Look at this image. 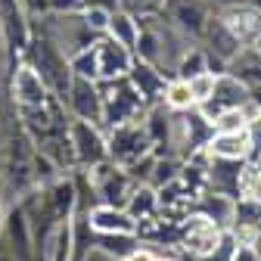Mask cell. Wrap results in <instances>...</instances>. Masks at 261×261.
I'll return each mask as SVG.
<instances>
[{
    "label": "cell",
    "mask_w": 261,
    "mask_h": 261,
    "mask_svg": "<svg viewBox=\"0 0 261 261\" xmlns=\"http://www.w3.org/2000/svg\"><path fill=\"white\" fill-rule=\"evenodd\" d=\"M124 212L130 215V221L134 224H143V221H152L159 218V196L149 184H137L134 190H130L127 202H124Z\"/></svg>",
    "instance_id": "15"
},
{
    "label": "cell",
    "mask_w": 261,
    "mask_h": 261,
    "mask_svg": "<svg viewBox=\"0 0 261 261\" xmlns=\"http://www.w3.org/2000/svg\"><path fill=\"white\" fill-rule=\"evenodd\" d=\"M230 261H261V258H258V252H255L252 243H240V240H237V249H233Z\"/></svg>",
    "instance_id": "26"
},
{
    "label": "cell",
    "mask_w": 261,
    "mask_h": 261,
    "mask_svg": "<svg viewBox=\"0 0 261 261\" xmlns=\"http://www.w3.org/2000/svg\"><path fill=\"white\" fill-rule=\"evenodd\" d=\"M215 81H218V75H215V72H202V75H196L193 81H187L190 96H193V106H196V109L205 106V103L212 100V93H215Z\"/></svg>",
    "instance_id": "23"
},
{
    "label": "cell",
    "mask_w": 261,
    "mask_h": 261,
    "mask_svg": "<svg viewBox=\"0 0 261 261\" xmlns=\"http://www.w3.org/2000/svg\"><path fill=\"white\" fill-rule=\"evenodd\" d=\"M249 103V87L246 84H240L233 75H218V81H215V93H212V100L205 103V106H199L196 112H199L208 124L221 115V112H230V109H243Z\"/></svg>",
    "instance_id": "7"
},
{
    "label": "cell",
    "mask_w": 261,
    "mask_h": 261,
    "mask_svg": "<svg viewBox=\"0 0 261 261\" xmlns=\"http://www.w3.org/2000/svg\"><path fill=\"white\" fill-rule=\"evenodd\" d=\"M10 252L16 261H31V221L25 218V208L16 205L7 212V233H4Z\"/></svg>",
    "instance_id": "14"
},
{
    "label": "cell",
    "mask_w": 261,
    "mask_h": 261,
    "mask_svg": "<svg viewBox=\"0 0 261 261\" xmlns=\"http://www.w3.org/2000/svg\"><path fill=\"white\" fill-rule=\"evenodd\" d=\"M168 7V0H118V10L134 19H152Z\"/></svg>",
    "instance_id": "22"
},
{
    "label": "cell",
    "mask_w": 261,
    "mask_h": 261,
    "mask_svg": "<svg viewBox=\"0 0 261 261\" xmlns=\"http://www.w3.org/2000/svg\"><path fill=\"white\" fill-rule=\"evenodd\" d=\"M202 72H208V56H205L202 47H187L184 56L174 62V78L177 81H193Z\"/></svg>",
    "instance_id": "19"
},
{
    "label": "cell",
    "mask_w": 261,
    "mask_h": 261,
    "mask_svg": "<svg viewBox=\"0 0 261 261\" xmlns=\"http://www.w3.org/2000/svg\"><path fill=\"white\" fill-rule=\"evenodd\" d=\"M81 16V22L87 25V31L90 35H96V38H103L106 35V28H109V19H112V13H106V10H81L78 13Z\"/></svg>",
    "instance_id": "24"
},
{
    "label": "cell",
    "mask_w": 261,
    "mask_h": 261,
    "mask_svg": "<svg viewBox=\"0 0 261 261\" xmlns=\"http://www.w3.org/2000/svg\"><path fill=\"white\" fill-rule=\"evenodd\" d=\"M227 75H233L246 87H258L261 84V56H258V50L255 47H243L230 59V65H227Z\"/></svg>",
    "instance_id": "16"
},
{
    "label": "cell",
    "mask_w": 261,
    "mask_h": 261,
    "mask_svg": "<svg viewBox=\"0 0 261 261\" xmlns=\"http://www.w3.org/2000/svg\"><path fill=\"white\" fill-rule=\"evenodd\" d=\"M69 103L72 118L78 121H90V124H100L103 118V96H100V84H90V81H78L72 78L69 93H65L62 106Z\"/></svg>",
    "instance_id": "8"
},
{
    "label": "cell",
    "mask_w": 261,
    "mask_h": 261,
    "mask_svg": "<svg viewBox=\"0 0 261 261\" xmlns=\"http://www.w3.org/2000/svg\"><path fill=\"white\" fill-rule=\"evenodd\" d=\"M93 246L112 255L115 261H127L140 249V240H137V233H109V237H93Z\"/></svg>",
    "instance_id": "18"
},
{
    "label": "cell",
    "mask_w": 261,
    "mask_h": 261,
    "mask_svg": "<svg viewBox=\"0 0 261 261\" xmlns=\"http://www.w3.org/2000/svg\"><path fill=\"white\" fill-rule=\"evenodd\" d=\"M202 152L212 162H249V134H246V130L212 134Z\"/></svg>",
    "instance_id": "13"
},
{
    "label": "cell",
    "mask_w": 261,
    "mask_h": 261,
    "mask_svg": "<svg viewBox=\"0 0 261 261\" xmlns=\"http://www.w3.org/2000/svg\"><path fill=\"white\" fill-rule=\"evenodd\" d=\"M81 261H115V258H112V255H106L103 249H96V246H90V249H87V252L81 255Z\"/></svg>",
    "instance_id": "28"
},
{
    "label": "cell",
    "mask_w": 261,
    "mask_h": 261,
    "mask_svg": "<svg viewBox=\"0 0 261 261\" xmlns=\"http://www.w3.org/2000/svg\"><path fill=\"white\" fill-rule=\"evenodd\" d=\"M162 106H165L168 112H174V115H180V112H193L196 106H193V96H190L187 81L171 78L168 87H165V93H162Z\"/></svg>",
    "instance_id": "21"
},
{
    "label": "cell",
    "mask_w": 261,
    "mask_h": 261,
    "mask_svg": "<svg viewBox=\"0 0 261 261\" xmlns=\"http://www.w3.org/2000/svg\"><path fill=\"white\" fill-rule=\"evenodd\" d=\"M103 38H109V41H115L118 47H124V50H130L134 53V47H137V38H140V19H134V16H127V13H112V19H109V28H106V35Z\"/></svg>",
    "instance_id": "17"
},
{
    "label": "cell",
    "mask_w": 261,
    "mask_h": 261,
    "mask_svg": "<svg viewBox=\"0 0 261 261\" xmlns=\"http://www.w3.org/2000/svg\"><path fill=\"white\" fill-rule=\"evenodd\" d=\"M65 137H69V149H72V159H75V168L90 171L96 165H103V162H109L106 134H103L100 124L72 118L69 127H65Z\"/></svg>",
    "instance_id": "3"
},
{
    "label": "cell",
    "mask_w": 261,
    "mask_h": 261,
    "mask_svg": "<svg viewBox=\"0 0 261 261\" xmlns=\"http://www.w3.org/2000/svg\"><path fill=\"white\" fill-rule=\"evenodd\" d=\"M124 81L130 84V90L140 96V103H143L146 109H149V106H159V103H162V93H165V87H168L165 72H159L155 65L137 62V59H134V65H130V72H127Z\"/></svg>",
    "instance_id": "11"
},
{
    "label": "cell",
    "mask_w": 261,
    "mask_h": 261,
    "mask_svg": "<svg viewBox=\"0 0 261 261\" xmlns=\"http://www.w3.org/2000/svg\"><path fill=\"white\" fill-rule=\"evenodd\" d=\"M130 65H134V53L118 47L109 38L96 41V69H100V84H112V81H124Z\"/></svg>",
    "instance_id": "10"
},
{
    "label": "cell",
    "mask_w": 261,
    "mask_h": 261,
    "mask_svg": "<svg viewBox=\"0 0 261 261\" xmlns=\"http://www.w3.org/2000/svg\"><path fill=\"white\" fill-rule=\"evenodd\" d=\"M218 22L227 28V35L240 47H252L261 35V13L249 4H227L218 13Z\"/></svg>",
    "instance_id": "6"
},
{
    "label": "cell",
    "mask_w": 261,
    "mask_h": 261,
    "mask_svg": "<svg viewBox=\"0 0 261 261\" xmlns=\"http://www.w3.org/2000/svg\"><path fill=\"white\" fill-rule=\"evenodd\" d=\"M249 103L261 112V84H258V87H249Z\"/></svg>",
    "instance_id": "29"
},
{
    "label": "cell",
    "mask_w": 261,
    "mask_h": 261,
    "mask_svg": "<svg viewBox=\"0 0 261 261\" xmlns=\"http://www.w3.org/2000/svg\"><path fill=\"white\" fill-rule=\"evenodd\" d=\"M224 233H227V230L215 227L208 218L190 212V215L180 221V227H177V246H180L184 252H190L193 258L202 261V258H208V255L215 252V246L221 243Z\"/></svg>",
    "instance_id": "4"
},
{
    "label": "cell",
    "mask_w": 261,
    "mask_h": 261,
    "mask_svg": "<svg viewBox=\"0 0 261 261\" xmlns=\"http://www.w3.org/2000/svg\"><path fill=\"white\" fill-rule=\"evenodd\" d=\"M106 149H109L112 165L127 171V168H134L137 162H143L146 155H152V140L146 134L143 121H134V124H121V127L109 130L106 134Z\"/></svg>",
    "instance_id": "2"
},
{
    "label": "cell",
    "mask_w": 261,
    "mask_h": 261,
    "mask_svg": "<svg viewBox=\"0 0 261 261\" xmlns=\"http://www.w3.org/2000/svg\"><path fill=\"white\" fill-rule=\"evenodd\" d=\"M106 10V13H118V0H84L81 10Z\"/></svg>",
    "instance_id": "27"
},
{
    "label": "cell",
    "mask_w": 261,
    "mask_h": 261,
    "mask_svg": "<svg viewBox=\"0 0 261 261\" xmlns=\"http://www.w3.org/2000/svg\"><path fill=\"white\" fill-rule=\"evenodd\" d=\"M84 0H50V16H75L81 13Z\"/></svg>",
    "instance_id": "25"
},
{
    "label": "cell",
    "mask_w": 261,
    "mask_h": 261,
    "mask_svg": "<svg viewBox=\"0 0 261 261\" xmlns=\"http://www.w3.org/2000/svg\"><path fill=\"white\" fill-rule=\"evenodd\" d=\"M69 72L78 81H90V84H100V69H96V44L84 47L81 53H75L69 59Z\"/></svg>",
    "instance_id": "20"
},
{
    "label": "cell",
    "mask_w": 261,
    "mask_h": 261,
    "mask_svg": "<svg viewBox=\"0 0 261 261\" xmlns=\"http://www.w3.org/2000/svg\"><path fill=\"white\" fill-rule=\"evenodd\" d=\"M252 246H255V252H258V258H261V233H258V237L252 240Z\"/></svg>",
    "instance_id": "30"
},
{
    "label": "cell",
    "mask_w": 261,
    "mask_h": 261,
    "mask_svg": "<svg viewBox=\"0 0 261 261\" xmlns=\"http://www.w3.org/2000/svg\"><path fill=\"white\" fill-rule=\"evenodd\" d=\"M252 47H255V50H258V56H261V35H258V41H255Z\"/></svg>",
    "instance_id": "31"
},
{
    "label": "cell",
    "mask_w": 261,
    "mask_h": 261,
    "mask_svg": "<svg viewBox=\"0 0 261 261\" xmlns=\"http://www.w3.org/2000/svg\"><path fill=\"white\" fill-rule=\"evenodd\" d=\"M168 13H171V28L190 38H202V31L212 19L208 7L202 0H168Z\"/></svg>",
    "instance_id": "9"
},
{
    "label": "cell",
    "mask_w": 261,
    "mask_h": 261,
    "mask_svg": "<svg viewBox=\"0 0 261 261\" xmlns=\"http://www.w3.org/2000/svg\"><path fill=\"white\" fill-rule=\"evenodd\" d=\"M10 96L16 109H41L53 100V93L47 90V84L41 81V75L31 69L28 62H19L13 69V78H10Z\"/></svg>",
    "instance_id": "5"
},
{
    "label": "cell",
    "mask_w": 261,
    "mask_h": 261,
    "mask_svg": "<svg viewBox=\"0 0 261 261\" xmlns=\"http://www.w3.org/2000/svg\"><path fill=\"white\" fill-rule=\"evenodd\" d=\"M87 215V224L93 237H109V233H137V224L130 221V215L124 208L115 205H93Z\"/></svg>",
    "instance_id": "12"
},
{
    "label": "cell",
    "mask_w": 261,
    "mask_h": 261,
    "mask_svg": "<svg viewBox=\"0 0 261 261\" xmlns=\"http://www.w3.org/2000/svg\"><path fill=\"white\" fill-rule=\"evenodd\" d=\"M31 69L41 75V81L47 84V90L53 93V100H65L69 93V84H72V72H69V62L65 56L44 38H35L31 41V50H28V59H25Z\"/></svg>",
    "instance_id": "1"
}]
</instances>
